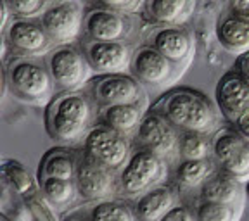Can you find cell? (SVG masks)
Segmentation results:
<instances>
[{"label":"cell","instance_id":"21","mask_svg":"<svg viewBox=\"0 0 249 221\" xmlns=\"http://www.w3.org/2000/svg\"><path fill=\"white\" fill-rule=\"evenodd\" d=\"M82 152L68 147H54L47 151L40 159L38 176L36 178H64L74 180L78 159Z\"/></svg>","mask_w":249,"mask_h":221},{"label":"cell","instance_id":"26","mask_svg":"<svg viewBox=\"0 0 249 221\" xmlns=\"http://www.w3.org/2000/svg\"><path fill=\"white\" fill-rule=\"evenodd\" d=\"M180 159H208L213 157V136L196 132H182L178 142Z\"/></svg>","mask_w":249,"mask_h":221},{"label":"cell","instance_id":"36","mask_svg":"<svg viewBox=\"0 0 249 221\" xmlns=\"http://www.w3.org/2000/svg\"><path fill=\"white\" fill-rule=\"evenodd\" d=\"M232 126L235 130H237V132L241 133L242 136H246V138L249 140V111H248V113L242 114V116L239 118V119L235 121V123H233Z\"/></svg>","mask_w":249,"mask_h":221},{"label":"cell","instance_id":"16","mask_svg":"<svg viewBox=\"0 0 249 221\" xmlns=\"http://www.w3.org/2000/svg\"><path fill=\"white\" fill-rule=\"evenodd\" d=\"M83 30L95 42H121L128 35L130 24L121 12L97 7L85 14Z\"/></svg>","mask_w":249,"mask_h":221},{"label":"cell","instance_id":"35","mask_svg":"<svg viewBox=\"0 0 249 221\" xmlns=\"http://www.w3.org/2000/svg\"><path fill=\"white\" fill-rule=\"evenodd\" d=\"M233 69L237 71V73L244 78L246 82L249 83V51L239 55L237 61H235V66H233Z\"/></svg>","mask_w":249,"mask_h":221},{"label":"cell","instance_id":"33","mask_svg":"<svg viewBox=\"0 0 249 221\" xmlns=\"http://www.w3.org/2000/svg\"><path fill=\"white\" fill-rule=\"evenodd\" d=\"M97 2L101 4V7L123 12V11H133L139 5L140 0H97Z\"/></svg>","mask_w":249,"mask_h":221},{"label":"cell","instance_id":"24","mask_svg":"<svg viewBox=\"0 0 249 221\" xmlns=\"http://www.w3.org/2000/svg\"><path fill=\"white\" fill-rule=\"evenodd\" d=\"M194 0H147V16L154 23L178 26L189 17Z\"/></svg>","mask_w":249,"mask_h":221},{"label":"cell","instance_id":"13","mask_svg":"<svg viewBox=\"0 0 249 221\" xmlns=\"http://www.w3.org/2000/svg\"><path fill=\"white\" fill-rule=\"evenodd\" d=\"M214 102L229 123H235L249 111V83L235 69L223 74L216 83Z\"/></svg>","mask_w":249,"mask_h":221},{"label":"cell","instance_id":"39","mask_svg":"<svg viewBox=\"0 0 249 221\" xmlns=\"http://www.w3.org/2000/svg\"><path fill=\"white\" fill-rule=\"evenodd\" d=\"M2 221H12V220L7 216V214H2Z\"/></svg>","mask_w":249,"mask_h":221},{"label":"cell","instance_id":"12","mask_svg":"<svg viewBox=\"0 0 249 221\" xmlns=\"http://www.w3.org/2000/svg\"><path fill=\"white\" fill-rule=\"evenodd\" d=\"M5 40L21 57H40L52 51V40L40 23L16 17L5 28Z\"/></svg>","mask_w":249,"mask_h":221},{"label":"cell","instance_id":"37","mask_svg":"<svg viewBox=\"0 0 249 221\" xmlns=\"http://www.w3.org/2000/svg\"><path fill=\"white\" fill-rule=\"evenodd\" d=\"M64 221H92V220H90V214L87 216L85 213H73V214H68L64 218Z\"/></svg>","mask_w":249,"mask_h":221},{"label":"cell","instance_id":"38","mask_svg":"<svg viewBox=\"0 0 249 221\" xmlns=\"http://www.w3.org/2000/svg\"><path fill=\"white\" fill-rule=\"evenodd\" d=\"M244 192H246V195L249 197V182H246V187H244Z\"/></svg>","mask_w":249,"mask_h":221},{"label":"cell","instance_id":"31","mask_svg":"<svg viewBox=\"0 0 249 221\" xmlns=\"http://www.w3.org/2000/svg\"><path fill=\"white\" fill-rule=\"evenodd\" d=\"M11 14L21 19H31L35 16H42L47 9V0H4Z\"/></svg>","mask_w":249,"mask_h":221},{"label":"cell","instance_id":"9","mask_svg":"<svg viewBox=\"0 0 249 221\" xmlns=\"http://www.w3.org/2000/svg\"><path fill=\"white\" fill-rule=\"evenodd\" d=\"M213 157L218 168L237 182H249V140L233 126L220 128L213 135Z\"/></svg>","mask_w":249,"mask_h":221},{"label":"cell","instance_id":"4","mask_svg":"<svg viewBox=\"0 0 249 221\" xmlns=\"http://www.w3.org/2000/svg\"><path fill=\"white\" fill-rule=\"evenodd\" d=\"M166 176V161L154 152L135 147L128 163L118 173V192L128 199H137Z\"/></svg>","mask_w":249,"mask_h":221},{"label":"cell","instance_id":"34","mask_svg":"<svg viewBox=\"0 0 249 221\" xmlns=\"http://www.w3.org/2000/svg\"><path fill=\"white\" fill-rule=\"evenodd\" d=\"M230 11L233 16L249 21V0H230Z\"/></svg>","mask_w":249,"mask_h":221},{"label":"cell","instance_id":"25","mask_svg":"<svg viewBox=\"0 0 249 221\" xmlns=\"http://www.w3.org/2000/svg\"><path fill=\"white\" fill-rule=\"evenodd\" d=\"M45 199L54 207H68L78 195L74 180L64 178H36Z\"/></svg>","mask_w":249,"mask_h":221},{"label":"cell","instance_id":"19","mask_svg":"<svg viewBox=\"0 0 249 221\" xmlns=\"http://www.w3.org/2000/svg\"><path fill=\"white\" fill-rule=\"evenodd\" d=\"M199 190H201L199 197L202 202H220V204H233V206H242V199L246 194L242 183L220 168Z\"/></svg>","mask_w":249,"mask_h":221},{"label":"cell","instance_id":"7","mask_svg":"<svg viewBox=\"0 0 249 221\" xmlns=\"http://www.w3.org/2000/svg\"><path fill=\"white\" fill-rule=\"evenodd\" d=\"M180 135L182 132L175 124H171L160 111L149 109L133 135V145L154 152L166 161L178 154Z\"/></svg>","mask_w":249,"mask_h":221},{"label":"cell","instance_id":"32","mask_svg":"<svg viewBox=\"0 0 249 221\" xmlns=\"http://www.w3.org/2000/svg\"><path fill=\"white\" fill-rule=\"evenodd\" d=\"M160 221H197V218H196V213H192L187 206L177 204V206L171 207Z\"/></svg>","mask_w":249,"mask_h":221},{"label":"cell","instance_id":"22","mask_svg":"<svg viewBox=\"0 0 249 221\" xmlns=\"http://www.w3.org/2000/svg\"><path fill=\"white\" fill-rule=\"evenodd\" d=\"M216 170L218 163L214 157L192 161L182 159L177 164L173 180H175L177 187H178L180 190H194V188H201L214 175Z\"/></svg>","mask_w":249,"mask_h":221},{"label":"cell","instance_id":"11","mask_svg":"<svg viewBox=\"0 0 249 221\" xmlns=\"http://www.w3.org/2000/svg\"><path fill=\"white\" fill-rule=\"evenodd\" d=\"M83 23V7L78 0H59L40 16V24L55 45H70L74 42Z\"/></svg>","mask_w":249,"mask_h":221},{"label":"cell","instance_id":"1","mask_svg":"<svg viewBox=\"0 0 249 221\" xmlns=\"http://www.w3.org/2000/svg\"><path fill=\"white\" fill-rule=\"evenodd\" d=\"M152 109L160 111L180 132H196L213 136L222 126L223 114L216 102L189 86H178L166 92Z\"/></svg>","mask_w":249,"mask_h":221},{"label":"cell","instance_id":"15","mask_svg":"<svg viewBox=\"0 0 249 221\" xmlns=\"http://www.w3.org/2000/svg\"><path fill=\"white\" fill-rule=\"evenodd\" d=\"M130 71L142 85L160 86L170 80L173 64L152 45H145L133 51Z\"/></svg>","mask_w":249,"mask_h":221},{"label":"cell","instance_id":"28","mask_svg":"<svg viewBox=\"0 0 249 221\" xmlns=\"http://www.w3.org/2000/svg\"><path fill=\"white\" fill-rule=\"evenodd\" d=\"M92 221H139L133 206L118 199H106L97 202L90 211Z\"/></svg>","mask_w":249,"mask_h":221},{"label":"cell","instance_id":"10","mask_svg":"<svg viewBox=\"0 0 249 221\" xmlns=\"http://www.w3.org/2000/svg\"><path fill=\"white\" fill-rule=\"evenodd\" d=\"M74 185L78 197L89 202H101L118 192V173L92 159L83 151L78 159Z\"/></svg>","mask_w":249,"mask_h":221},{"label":"cell","instance_id":"27","mask_svg":"<svg viewBox=\"0 0 249 221\" xmlns=\"http://www.w3.org/2000/svg\"><path fill=\"white\" fill-rule=\"evenodd\" d=\"M2 175H4V182L12 188V192L23 197L28 192L35 190L38 187V182L31 176V173L19 163L14 159H5L2 164Z\"/></svg>","mask_w":249,"mask_h":221},{"label":"cell","instance_id":"23","mask_svg":"<svg viewBox=\"0 0 249 221\" xmlns=\"http://www.w3.org/2000/svg\"><path fill=\"white\" fill-rule=\"evenodd\" d=\"M216 38L220 45L232 54H244L249 51V21L233 14L227 16L218 23Z\"/></svg>","mask_w":249,"mask_h":221},{"label":"cell","instance_id":"3","mask_svg":"<svg viewBox=\"0 0 249 221\" xmlns=\"http://www.w3.org/2000/svg\"><path fill=\"white\" fill-rule=\"evenodd\" d=\"M5 85L12 95L30 104H45L55 97V83L45 64L35 57L11 59L5 66Z\"/></svg>","mask_w":249,"mask_h":221},{"label":"cell","instance_id":"14","mask_svg":"<svg viewBox=\"0 0 249 221\" xmlns=\"http://www.w3.org/2000/svg\"><path fill=\"white\" fill-rule=\"evenodd\" d=\"M87 61L92 66L93 73L113 74L124 73L130 69L133 52L124 42H92L85 43L83 49Z\"/></svg>","mask_w":249,"mask_h":221},{"label":"cell","instance_id":"17","mask_svg":"<svg viewBox=\"0 0 249 221\" xmlns=\"http://www.w3.org/2000/svg\"><path fill=\"white\" fill-rule=\"evenodd\" d=\"M177 204V192L168 185H158L135 199L133 211L139 221H160Z\"/></svg>","mask_w":249,"mask_h":221},{"label":"cell","instance_id":"8","mask_svg":"<svg viewBox=\"0 0 249 221\" xmlns=\"http://www.w3.org/2000/svg\"><path fill=\"white\" fill-rule=\"evenodd\" d=\"M85 93L101 109L116 104L139 102L145 99L142 83L133 74L126 73L97 74L87 83Z\"/></svg>","mask_w":249,"mask_h":221},{"label":"cell","instance_id":"5","mask_svg":"<svg viewBox=\"0 0 249 221\" xmlns=\"http://www.w3.org/2000/svg\"><path fill=\"white\" fill-rule=\"evenodd\" d=\"M45 66L61 92H80L93 78L85 52L71 43L54 47L45 55Z\"/></svg>","mask_w":249,"mask_h":221},{"label":"cell","instance_id":"6","mask_svg":"<svg viewBox=\"0 0 249 221\" xmlns=\"http://www.w3.org/2000/svg\"><path fill=\"white\" fill-rule=\"evenodd\" d=\"M83 151L92 159L120 173L128 163L133 152V144L130 142V136L109 128L104 123H97L87 133L83 140Z\"/></svg>","mask_w":249,"mask_h":221},{"label":"cell","instance_id":"29","mask_svg":"<svg viewBox=\"0 0 249 221\" xmlns=\"http://www.w3.org/2000/svg\"><path fill=\"white\" fill-rule=\"evenodd\" d=\"M242 214V206L220 204V202H199L196 207L197 221H239Z\"/></svg>","mask_w":249,"mask_h":221},{"label":"cell","instance_id":"18","mask_svg":"<svg viewBox=\"0 0 249 221\" xmlns=\"http://www.w3.org/2000/svg\"><path fill=\"white\" fill-rule=\"evenodd\" d=\"M145 107H147V99L139 102H130V104H116L109 105V107H102L99 123L107 124L109 128L116 130V132L123 133L126 136H133L142 118L147 113Z\"/></svg>","mask_w":249,"mask_h":221},{"label":"cell","instance_id":"2","mask_svg":"<svg viewBox=\"0 0 249 221\" xmlns=\"http://www.w3.org/2000/svg\"><path fill=\"white\" fill-rule=\"evenodd\" d=\"M99 111L85 92H61L45 109V130L54 142L74 145L95 126Z\"/></svg>","mask_w":249,"mask_h":221},{"label":"cell","instance_id":"20","mask_svg":"<svg viewBox=\"0 0 249 221\" xmlns=\"http://www.w3.org/2000/svg\"><path fill=\"white\" fill-rule=\"evenodd\" d=\"M152 47L156 51H160L171 64H180L191 57L194 42L183 28L166 26L154 35Z\"/></svg>","mask_w":249,"mask_h":221},{"label":"cell","instance_id":"30","mask_svg":"<svg viewBox=\"0 0 249 221\" xmlns=\"http://www.w3.org/2000/svg\"><path fill=\"white\" fill-rule=\"evenodd\" d=\"M21 199H23L24 206L30 211V216L33 218V221H59L54 206L45 199V195L40 190V187H36L35 190L28 192Z\"/></svg>","mask_w":249,"mask_h":221}]
</instances>
